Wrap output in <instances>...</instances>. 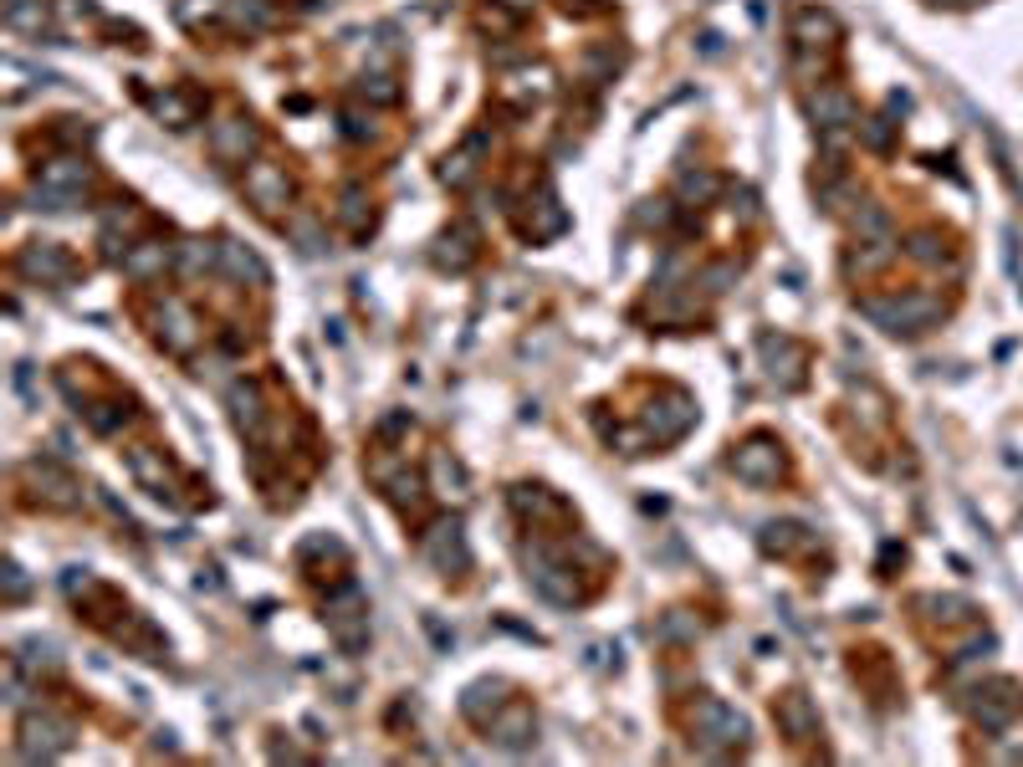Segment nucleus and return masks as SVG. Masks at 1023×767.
Returning <instances> with one entry per match:
<instances>
[{"label":"nucleus","mask_w":1023,"mask_h":767,"mask_svg":"<svg viewBox=\"0 0 1023 767\" xmlns=\"http://www.w3.org/2000/svg\"><path fill=\"white\" fill-rule=\"evenodd\" d=\"M860 312L885 333H921L942 318V302L931 292H906V297H870Z\"/></svg>","instance_id":"nucleus-1"},{"label":"nucleus","mask_w":1023,"mask_h":767,"mask_svg":"<svg viewBox=\"0 0 1023 767\" xmlns=\"http://www.w3.org/2000/svg\"><path fill=\"white\" fill-rule=\"evenodd\" d=\"M1023 701H1018V686L1013 681H993V686H977V701H972V721L983 732H1008L1013 721H1018Z\"/></svg>","instance_id":"nucleus-2"},{"label":"nucleus","mask_w":1023,"mask_h":767,"mask_svg":"<svg viewBox=\"0 0 1023 767\" xmlns=\"http://www.w3.org/2000/svg\"><path fill=\"white\" fill-rule=\"evenodd\" d=\"M67 747H72V721H62V716H52V711H41V716L31 711V716H26V727H21V757H31V762L41 757V762H47V757L67 752Z\"/></svg>","instance_id":"nucleus-3"},{"label":"nucleus","mask_w":1023,"mask_h":767,"mask_svg":"<svg viewBox=\"0 0 1023 767\" xmlns=\"http://www.w3.org/2000/svg\"><path fill=\"white\" fill-rule=\"evenodd\" d=\"M696 737L706 747H742L747 742V716H737L722 701H701L696 706Z\"/></svg>","instance_id":"nucleus-4"},{"label":"nucleus","mask_w":1023,"mask_h":767,"mask_svg":"<svg viewBox=\"0 0 1023 767\" xmlns=\"http://www.w3.org/2000/svg\"><path fill=\"white\" fill-rule=\"evenodd\" d=\"M732 471H737V481H752V486H768V481H778V471H783L778 440H768V435H752L747 445H737Z\"/></svg>","instance_id":"nucleus-5"},{"label":"nucleus","mask_w":1023,"mask_h":767,"mask_svg":"<svg viewBox=\"0 0 1023 767\" xmlns=\"http://www.w3.org/2000/svg\"><path fill=\"white\" fill-rule=\"evenodd\" d=\"M420 553H425V558H430L440 573H461V568H471V553H466V532H461V522H435V527L425 532Z\"/></svg>","instance_id":"nucleus-6"},{"label":"nucleus","mask_w":1023,"mask_h":767,"mask_svg":"<svg viewBox=\"0 0 1023 767\" xmlns=\"http://www.w3.org/2000/svg\"><path fill=\"white\" fill-rule=\"evenodd\" d=\"M691 420H696V404L686 399V394H665L660 404H650V415H645V430L655 435V445H665V440H681L686 430H691Z\"/></svg>","instance_id":"nucleus-7"},{"label":"nucleus","mask_w":1023,"mask_h":767,"mask_svg":"<svg viewBox=\"0 0 1023 767\" xmlns=\"http://www.w3.org/2000/svg\"><path fill=\"white\" fill-rule=\"evenodd\" d=\"M328 624H333V635L343 650H359L364 635H369V614H364V599L359 589H343L333 604H328Z\"/></svg>","instance_id":"nucleus-8"},{"label":"nucleus","mask_w":1023,"mask_h":767,"mask_svg":"<svg viewBox=\"0 0 1023 767\" xmlns=\"http://www.w3.org/2000/svg\"><path fill=\"white\" fill-rule=\"evenodd\" d=\"M21 277H36V282H67L72 277V261L57 241H36L21 251Z\"/></svg>","instance_id":"nucleus-9"},{"label":"nucleus","mask_w":1023,"mask_h":767,"mask_svg":"<svg viewBox=\"0 0 1023 767\" xmlns=\"http://www.w3.org/2000/svg\"><path fill=\"white\" fill-rule=\"evenodd\" d=\"M159 323H164V328H159V338H164V343H169L174 353H190V348L200 343V328H195V312H190V307H185L180 297H169V302H164V312H159Z\"/></svg>","instance_id":"nucleus-10"},{"label":"nucleus","mask_w":1023,"mask_h":767,"mask_svg":"<svg viewBox=\"0 0 1023 767\" xmlns=\"http://www.w3.org/2000/svg\"><path fill=\"white\" fill-rule=\"evenodd\" d=\"M486 732H492L497 747H527L532 737H538V716H532L527 706H512V711H497L492 721H486Z\"/></svg>","instance_id":"nucleus-11"},{"label":"nucleus","mask_w":1023,"mask_h":767,"mask_svg":"<svg viewBox=\"0 0 1023 767\" xmlns=\"http://www.w3.org/2000/svg\"><path fill=\"white\" fill-rule=\"evenodd\" d=\"M210 149H215L220 159H246V154L256 149L251 118H220V123L210 128Z\"/></svg>","instance_id":"nucleus-12"},{"label":"nucleus","mask_w":1023,"mask_h":767,"mask_svg":"<svg viewBox=\"0 0 1023 767\" xmlns=\"http://www.w3.org/2000/svg\"><path fill=\"white\" fill-rule=\"evenodd\" d=\"M809 118H814L824 133L850 128V123H855V103H850V93H839V87H819V93L809 98Z\"/></svg>","instance_id":"nucleus-13"},{"label":"nucleus","mask_w":1023,"mask_h":767,"mask_svg":"<svg viewBox=\"0 0 1023 767\" xmlns=\"http://www.w3.org/2000/svg\"><path fill=\"white\" fill-rule=\"evenodd\" d=\"M246 195L261 205V210H282L287 205V174L277 164H256L246 174Z\"/></svg>","instance_id":"nucleus-14"},{"label":"nucleus","mask_w":1023,"mask_h":767,"mask_svg":"<svg viewBox=\"0 0 1023 767\" xmlns=\"http://www.w3.org/2000/svg\"><path fill=\"white\" fill-rule=\"evenodd\" d=\"M778 727L793 737V742H809V737H819V716H814V706H809V696H783L778 701Z\"/></svg>","instance_id":"nucleus-15"},{"label":"nucleus","mask_w":1023,"mask_h":767,"mask_svg":"<svg viewBox=\"0 0 1023 767\" xmlns=\"http://www.w3.org/2000/svg\"><path fill=\"white\" fill-rule=\"evenodd\" d=\"M41 185H47V190H57V195H67V200H82V185H87V164H82V159H57V164H47V169H41Z\"/></svg>","instance_id":"nucleus-16"},{"label":"nucleus","mask_w":1023,"mask_h":767,"mask_svg":"<svg viewBox=\"0 0 1023 767\" xmlns=\"http://www.w3.org/2000/svg\"><path fill=\"white\" fill-rule=\"evenodd\" d=\"M169 266V246H159V241H144V246H133L128 256H123V272L133 277V282H144V277H159Z\"/></svg>","instance_id":"nucleus-17"},{"label":"nucleus","mask_w":1023,"mask_h":767,"mask_svg":"<svg viewBox=\"0 0 1023 767\" xmlns=\"http://www.w3.org/2000/svg\"><path fill=\"white\" fill-rule=\"evenodd\" d=\"M793 36H798V47H824V41L839 36V21H834L829 11H798Z\"/></svg>","instance_id":"nucleus-18"},{"label":"nucleus","mask_w":1023,"mask_h":767,"mask_svg":"<svg viewBox=\"0 0 1023 767\" xmlns=\"http://www.w3.org/2000/svg\"><path fill=\"white\" fill-rule=\"evenodd\" d=\"M231 404H236V425H241L251 440H261L266 415H261V394H256V384H236V389H231Z\"/></svg>","instance_id":"nucleus-19"},{"label":"nucleus","mask_w":1023,"mask_h":767,"mask_svg":"<svg viewBox=\"0 0 1023 767\" xmlns=\"http://www.w3.org/2000/svg\"><path fill=\"white\" fill-rule=\"evenodd\" d=\"M220 261H226L236 277H251L256 287H266V266H261V256H256L251 246H241V241H226V246H220Z\"/></svg>","instance_id":"nucleus-20"},{"label":"nucleus","mask_w":1023,"mask_h":767,"mask_svg":"<svg viewBox=\"0 0 1023 767\" xmlns=\"http://www.w3.org/2000/svg\"><path fill=\"white\" fill-rule=\"evenodd\" d=\"M512 507H517L522 517H558V502H553L543 486H517V491H512Z\"/></svg>","instance_id":"nucleus-21"},{"label":"nucleus","mask_w":1023,"mask_h":767,"mask_svg":"<svg viewBox=\"0 0 1023 767\" xmlns=\"http://www.w3.org/2000/svg\"><path fill=\"white\" fill-rule=\"evenodd\" d=\"M486 701H497V706H502V681H476V686L461 696V711L486 727Z\"/></svg>","instance_id":"nucleus-22"},{"label":"nucleus","mask_w":1023,"mask_h":767,"mask_svg":"<svg viewBox=\"0 0 1023 767\" xmlns=\"http://www.w3.org/2000/svg\"><path fill=\"white\" fill-rule=\"evenodd\" d=\"M128 466H133V476H139L144 486H154V496H164V491H169V476H164V466H159L154 450H133Z\"/></svg>","instance_id":"nucleus-23"},{"label":"nucleus","mask_w":1023,"mask_h":767,"mask_svg":"<svg viewBox=\"0 0 1023 767\" xmlns=\"http://www.w3.org/2000/svg\"><path fill=\"white\" fill-rule=\"evenodd\" d=\"M481 144H486V133H471V139H466V154H456V159H446V164H440V179H446V185H456V190H461L466 179H471V154H476Z\"/></svg>","instance_id":"nucleus-24"},{"label":"nucleus","mask_w":1023,"mask_h":767,"mask_svg":"<svg viewBox=\"0 0 1023 767\" xmlns=\"http://www.w3.org/2000/svg\"><path fill=\"white\" fill-rule=\"evenodd\" d=\"M809 537H804V527H793V522H773V527H763V548H773V553H788V548H804Z\"/></svg>","instance_id":"nucleus-25"},{"label":"nucleus","mask_w":1023,"mask_h":767,"mask_svg":"<svg viewBox=\"0 0 1023 767\" xmlns=\"http://www.w3.org/2000/svg\"><path fill=\"white\" fill-rule=\"evenodd\" d=\"M855 231H860V241H891V215H885L880 205H865Z\"/></svg>","instance_id":"nucleus-26"},{"label":"nucleus","mask_w":1023,"mask_h":767,"mask_svg":"<svg viewBox=\"0 0 1023 767\" xmlns=\"http://www.w3.org/2000/svg\"><path fill=\"white\" fill-rule=\"evenodd\" d=\"M31 476H36V481H47V502H57V507H72V502H77V496H72L77 486H72L67 476H57L52 466H31Z\"/></svg>","instance_id":"nucleus-27"},{"label":"nucleus","mask_w":1023,"mask_h":767,"mask_svg":"<svg viewBox=\"0 0 1023 767\" xmlns=\"http://www.w3.org/2000/svg\"><path fill=\"white\" fill-rule=\"evenodd\" d=\"M911 261H926V266H937V261H947V241H942V236H931V231L911 236Z\"/></svg>","instance_id":"nucleus-28"},{"label":"nucleus","mask_w":1023,"mask_h":767,"mask_svg":"<svg viewBox=\"0 0 1023 767\" xmlns=\"http://www.w3.org/2000/svg\"><path fill=\"white\" fill-rule=\"evenodd\" d=\"M231 16L241 26H266L272 21V6H266V0H231Z\"/></svg>","instance_id":"nucleus-29"},{"label":"nucleus","mask_w":1023,"mask_h":767,"mask_svg":"<svg viewBox=\"0 0 1023 767\" xmlns=\"http://www.w3.org/2000/svg\"><path fill=\"white\" fill-rule=\"evenodd\" d=\"M180 261H185V272H205V266L215 261V251H210L205 241H185V246H180Z\"/></svg>","instance_id":"nucleus-30"},{"label":"nucleus","mask_w":1023,"mask_h":767,"mask_svg":"<svg viewBox=\"0 0 1023 767\" xmlns=\"http://www.w3.org/2000/svg\"><path fill=\"white\" fill-rule=\"evenodd\" d=\"M681 195H686V200H711V195H717V179H711V174H686V179H681Z\"/></svg>","instance_id":"nucleus-31"},{"label":"nucleus","mask_w":1023,"mask_h":767,"mask_svg":"<svg viewBox=\"0 0 1023 767\" xmlns=\"http://www.w3.org/2000/svg\"><path fill=\"white\" fill-rule=\"evenodd\" d=\"M865 149H875V154L891 149V123H885V118H870V123H865Z\"/></svg>","instance_id":"nucleus-32"},{"label":"nucleus","mask_w":1023,"mask_h":767,"mask_svg":"<svg viewBox=\"0 0 1023 767\" xmlns=\"http://www.w3.org/2000/svg\"><path fill=\"white\" fill-rule=\"evenodd\" d=\"M343 225H364V190H343Z\"/></svg>","instance_id":"nucleus-33"},{"label":"nucleus","mask_w":1023,"mask_h":767,"mask_svg":"<svg viewBox=\"0 0 1023 767\" xmlns=\"http://www.w3.org/2000/svg\"><path fill=\"white\" fill-rule=\"evenodd\" d=\"M364 93H374L379 103H394V98H399V87H394L389 77H364Z\"/></svg>","instance_id":"nucleus-34"},{"label":"nucleus","mask_w":1023,"mask_h":767,"mask_svg":"<svg viewBox=\"0 0 1023 767\" xmlns=\"http://www.w3.org/2000/svg\"><path fill=\"white\" fill-rule=\"evenodd\" d=\"M159 113H169L174 128H185V123H190V103H185V98H159Z\"/></svg>","instance_id":"nucleus-35"},{"label":"nucleus","mask_w":1023,"mask_h":767,"mask_svg":"<svg viewBox=\"0 0 1023 767\" xmlns=\"http://www.w3.org/2000/svg\"><path fill=\"white\" fill-rule=\"evenodd\" d=\"M732 215L752 220V215H758V195H752V190H737V195H732Z\"/></svg>","instance_id":"nucleus-36"},{"label":"nucleus","mask_w":1023,"mask_h":767,"mask_svg":"<svg viewBox=\"0 0 1023 767\" xmlns=\"http://www.w3.org/2000/svg\"><path fill=\"white\" fill-rule=\"evenodd\" d=\"M660 635H665V640H681V635H696V629H691V624H686L681 614H671V619H665V629H660Z\"/></svg>","instance_id":"nucleus-37"},{"label":"nucleus","mask_w":1023,"mask_h":767,"mask_svg":"<svg viewBox=\"0 0 1023 767\" xmlns=\"http://www.w3.org/2000/svg\"><path fill=\"white\" fill-rule=\"evenodd\" d=\"M6 578H11V599H21V594H26V578H21V568H16V563L6 568Z\"/></svg>","instance_id":"nucleus-38"},{"label":"nucleus","mask_w":1023,"mask_h":767,"mask_svg":"<svg viewBox=\"0 0 1023 767\" xmlns=\"http://www.w3.org/2000/svg\"><path fill=\"white\" fill-rule=\"evenodd\" d=\"M937 6H942V0H937ZM947 6H972V0H947Z\"/></svg>","instance_id":"nucleus-39"},{"label":"nucleus","mask_w":1023,"mask_h":767,"mask_svg":"<svg viewBox=\"0 0 1023 767\" xmlns=\"http://www.w3.org/2000/svg\"><path fill=\"white\" fill-rule=\"evenodd\" d=\"M507 6H517V11H522V6H532V0H507Z\"/></svg>","instance_id":"nucleus-40"}]
</instances>
